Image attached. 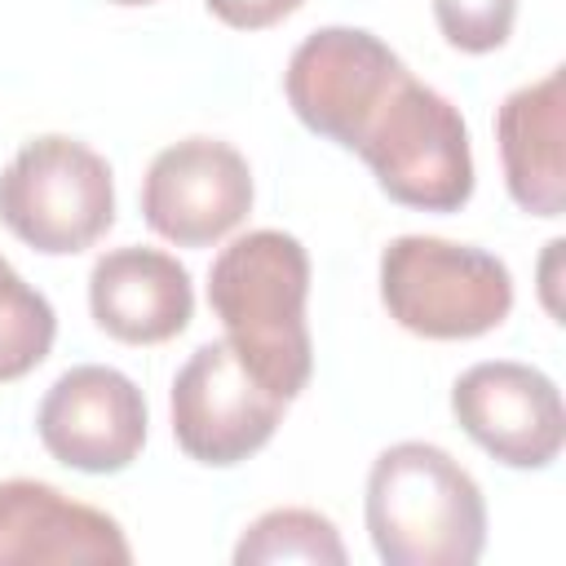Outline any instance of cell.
Returning <instances> with one entry per match:
<instances>
[{
  "label": "cell",
  "mask_w": 566,
  "mask_h": 566,
  "mask_svg": "<svg viewBox=\"0 0 566 566\" xmlns=\"http://www.w3.org/2000/svg\"><path fill=\"white\" fill-rule=\"evenodd\" d=\"M310 252L287 230H248L208 265V305L239 363L283 402L314 376L310 340Z\"/></svg>",
  "instance_id": "obj_1"
},
{
  "label": "cell",
  "mask_w": 566,
  "mask_h": 566,
  "mask_svg": "<svg viewBox=\"0 0 566 566\" xmlns=\"http://www.w3.org/2000/svg\"><path fill=\"white\" fill-rule=\"evenodd\" d=\"M363 517L385 566H473L486 548L482 486L433 442H394L371 460Z\"/></svg>",
  "instance_id": "obj_2"
},
{
  "label": "cell",
  "mask_w": 566,
  "mask_h": 566,
  "mask_svg": "<svg viewBox=\"0 0 566 566\" xmlns=\"http://www.w3.org/2000/svg\"><path fill=\"white\" fill-rule=\"evenodd\" d=\"M380 305L424 340H473L513 310V274L495 252L438 234H398L380 252Z\"/></svg>",
  "instance_id": "obj_3"
},
{
  "label": "cell",
  "mask_w": 566,
  "mask_h": 566,
  "mask_svg": "<svg viewBox=\"0 0 566 566\" xmlns=\"http://www.w3.org/2000/svg\"><path fill=\"white\" fill-rule=\"evenodd\" d=\"M354 155L376 186L416 212H460L473 199L469 124L451 97L420 84L411 71L389 88Z\"/></svg>",
  "instance_id": "obj_4"
},
{
  "label": "cell",
  "mask_w": 566,
  "mask_h": 566,
  "mask_svg": "<svg viewBox=\"0 0 566 566\" xmlns=\"http://www.w3.org/2000/svg\"><path fill=\"white\" fill-rule=\"evenodd\" d=\"M0 221L31 252L75 256L115 226V172L66 133L31 137L0 172Z\"/></svg>",
  "instance_id": "obj_5"
},
{
  "label": "cell",
  "mask_w": 566,
  "mask_h": 566,
  "mask_svg": "<svg viewBox=\"0 0 566 566\" xmlns=\"http://www.w3.org/2000/svg\"><path fill=\"white\" fill-rule=\"evenodd\" d=\"M168 411L172 438L195 464L234 469L274 438L287 402L239 363L230 340H208L177 367Z\"/></svg>",
  "instance_id": "obj_6"
},
{
  "label": "cell",
  "mask_w": 566,
  "mask_h": 566,
  "mask_svg": "<svg viewBox=\"0 0 566 566\" xmlns=\"http://www.w3.org/2000/svg\"><path fill=\"white\" fill-rule=\"evenodd\" d=\"M402 75L407 62L380 35L363 27H318L292 49L283 93L310 133L354 150Z\"/></svg>",
  "instance_id": "obj_7"
},
{
  "label": "cell",
  "mask_w": 566,
  "mask_h": 566,
  "mask_svg": "<svg viewBox=\"0 0 566 566\" xmlns=\"http://www.w3.org/2000/svg\"><path fill=\"white\" fill-rule=\"evenodd\" d=\"M252 212V168L221 137L164 146L142 177V221L177 248H212Z\"/></svg>",
  "instance_id": "obj_8"
},
{
  "label": "cell",
  "mask_w": 566,
  "mask_h": 566,
  "mask_svg": "<svg viewBox=\"0 0 566 566\" xmlns=\"http://www.w3.org/2000/svg\"><path fill=\"white\" fill-rule=\"evenodd\" d=\"M146 398L119 367L80 363L66 367L35 407V433L44 451L75 473H124L146 447Z\"/></svg>",
  "instance_id": "obj_9"
},
{
  "label": "cell",
  "mask_w": 566,
  "mask_h": 566,
  "mask_svg": "<svg viewBox=\"0 0 566 566\" xmlns=\"http://www.w3.org/2000/svg\"><path fill=\"white\" fill-rule=\"evenodd\" d=\"M451 416L491 460L509 469H548L566 447L562 389L531 363H473L451 385Z\"/></svg>",
  "instance_id": "obj_10"
},
{
  "label": "cell",
  "mask_w": 566,
  "mask_h": 566,
  "mask_svg": "<svg viewBox=\"0 0 566 566\" xmlns=\"http://www.w3.org/2000/svg\"><path fill=\"white\" fill-rule=\"evenodd\" d=\"M88 314L119 345H164L195 318L190 270L159 248H111L88 270Z\"/></svg>",
  "instance_id": "obj_11"
},
{
  "label": "cell",
  "mask_w": 566,
  "mask_h": 566,
  "mask_svg": "<svg viewBox=\"0 0 566 566\" xmlns=\"http://www.w3.org/2000/svg\"><path fill=\"white\" fill-rule=\"evenodd\" d=\"M44 562L128 566L133 548L111 513L80 504L40 478H4L0 482V566H44Z\"/></svg>",
  "instance_id": "obj_12"
},
{
  "label": "cell",
  "mask_w": 566,
  "mask_h": 566,
  "mask_svg": "<svg viewBox=\"0 0 566 566\" xmlns=\"http://www.w3.org/2000/svg\"><path fill=\"white\" fill-rule=\"evenodd\" d=\"M495 142L509 199L531 217H562L566 208V71L513 88L495 111Z\"/></svg>",
  "instance_id": "obj_13"
},
{
  "label": "cell",
  "mask_w": 566,
  "mask_h": 566,
  "mask_svg": "<svg viewBox=\"0 0 566 566\" xmlns=\"http://www.w3.org/2000/svg\"><path fill=\"white\" fill-rule=\"evenodd\" d=\"M340 531L318 509H270L261 513L234 544V566H279V562H305V566H345Z\"/></svg>",
  "instance_id": "obj_14"
},
{
  "label": "cell",
  "mask_w": 566,
  "mask_h": 566,
  "mask_svg": "<svg viewBox=\"0 0 566 566\" xmlns=\"http://www.w3.org/2000/svg\"><path fill=\"white\" fill-rule=\"evenodd\" d=\"M57 336V314L40 287H31L0 256V385L35 371Z\"/></svg>",
  "instance_id": "obj_15"
},
{
  "label": "cell",
  "mask_w": 566,
  "mask_h": 566,
  "mask_svg": "<svg viewBox=\"0 0 566 566\" xmlns=\"http://www.w3.org/2000/svg\"><path fill=\"white\" fill-rule=\"evenodd\" d=\"M433 22L451 49L482 57L509 44L517 0H433Z\"/></svg>",
  "instance_id": "obj_16"
},
{
  "label": "cell",
  "mask_w": 566,
  "mask_h": 566,
  "mask_svg": "<svg viewBox=\"0 0 566 566\" xmlns=\"http://www.w3.org/2000/svg\"><path fill=\"white\" fill-rule=\"evenodd\" d=\"M208 13L234 31H265L283 18H292L305 0H203Z\"/></svg>",
  "instance_id": "obj_17"
},
{
  "label": "cell",
  "mask_w": 566,
  "mask_h": 566,
  "mask_svg": "<svg viewBox=\"0 0 566 566\" xmlns=\"http://www.w3.org/2000/svg\"><path fill=\"white\" fill-rule=\"evenodd\" d=\"M106 4H124V9H137V4H155V0H106Z\"/></svg>",
  "instance_id": "obj_18"
}]
</instances>
